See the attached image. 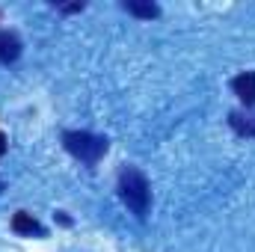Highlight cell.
I'll list each match as a JSON object with an SVG mask.
<instances>
[{"instance_id": "1", "label": "cell", "mask_w": 255, "mask_h": 252, "mask_svg": "<svg viewBox=\"0 0 255 252\" xmlns=\"http://www.w3.org/2000/svg\"><path fill=\"white\" fill-rule=\"evenodd\" d=\"M119 196L128 208L136 214V217H145L148 211V202H151V187H148V178L133 169V166H125L122 175H119Z\"/></svg>"}, {"instance_id": "2", "label": "cell", "mask_w": 255, "mask_h": 252, "mask_svg": "<svg viewBox=\"0 0 255 252\" xmlns=\"http://www.w3.org/2000/svg\"><path fill=\"white\" fill-rule=\"evenodd\" d=\"M63 142L83 163H98L107 154V136H98V133H89V130H68L63 136Z\"/></svg>"}, {"instance_id": "3", "label": "cell", "mask_w": 255, "mask_h": 252, "mask_svg": "<svg viewBox=\"0 0 255 252\" xmlns=\"http://www.w3.org/2000/svg\"><path fill=\"white\" fill-rule=\"evenodd\" d=\"M232 89H235V95H238L247 107H253L255 104V71H244V74H238V77L232 80Z\"/></svg>"}, {"instance_id": "4", "label": "cell", "mask_w": 255, "mask_h": 252, "mask_svg": "<svg viewBox=\"0 0 255 252\" xmlns=\"http://www.w3.org/2000/svg\"><path fill=\"white\" fill-rule=\"evenodd\" d=\"M21 57V39L9 30L0 33V63H15Z\"/></svg>"}, {"instance_id": "5", "label": "cell", "mask_w": 255, "mask_h": 252, "mask_svg": "<svg viewBox=\"0 0 255 252\" xmlns=\"http://www.w3.org/2000/svg\"><path fill=\"white\" fill-rule=\"evenodd\" d=\"M12 232H18V235H42L45 229H42V223H39L33 214L18 211V214L12 217Z\"/></svg>"}, {"instance_id": "6", "label": "cell", "mask_w": 255, "mask_h": 252, "mask_svg": "<svg viewBox=\"0 0 255 252\" xmlns=\"http://www.w3.org/2000/svg\"><path fill=\"white\" fill-rule=\"evenodd\" d=\"M122 9L130 12V15H136V18H157L160 15L157 3H148V0H125Z\"/></svg>"}, {"instance_id": "7", "label": "cell", "mask_w": 255, "mask_h": 252, "mask_svg": "<svg viewBox=\"0 0 255 252\" xmlns=\"http://www.w3.org/2000/svg\"><path fill=\"white\" fill-rule=\"evenodd\" d=\"M232 127L238 133H247V136H255V116H244V113H232Z\"/></svg>"}, {"instance_id": "8", "label": "cell", "mask_w": 255, "mask_h": 252, "mask_svg": "<svg viewBox=\"0 0 255 252\" xmlns=\"http://www.w3.org/2000/svg\"><path fill=\"white\" fill-rule=\"evenodd\" d=\"M3 151H6V136L0 133V154H3Z\"/></svg>"}, {"instance_id": "9", "label": "cell", "mask_w": 255, "mask_h": 252, "mask_svg": "<svg viewBox=\"0 0 255 252\" xmlns=\"http://www.w3.org/2000/svg\"><path fill=\"white\" fill-rule=\"evenodd\" d=\"M0 190H3V184H0Z\"/></svg>"}]
</instances>
